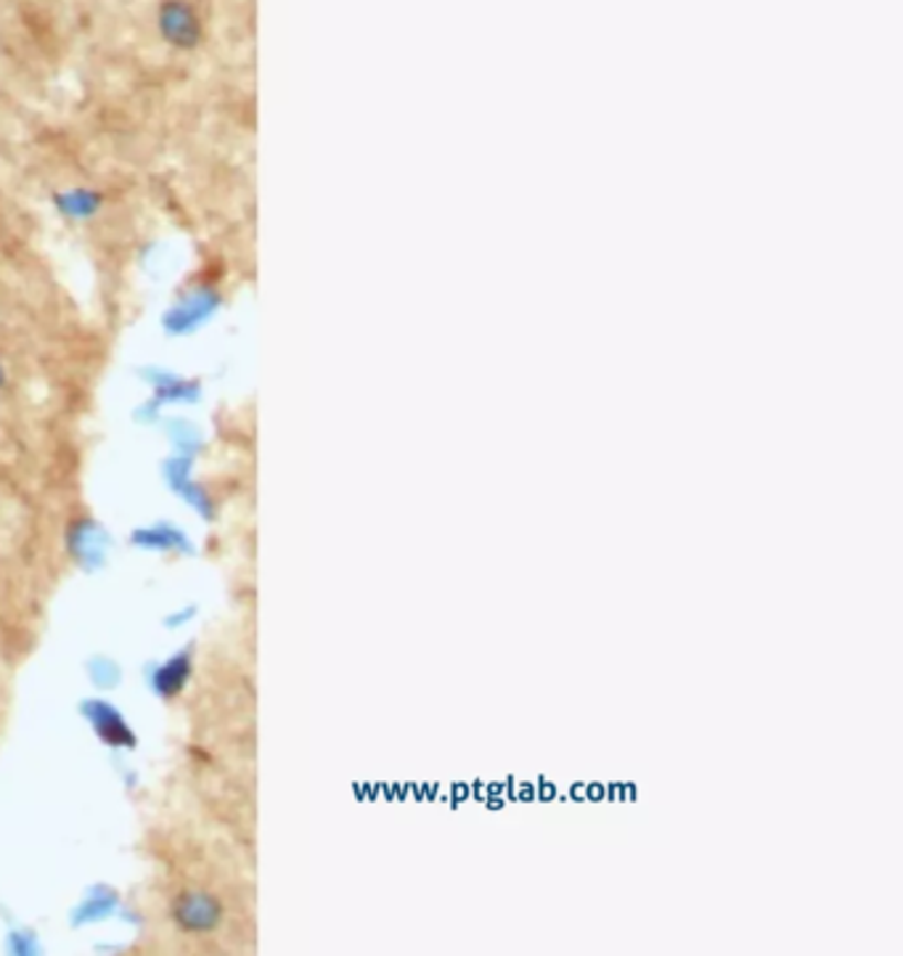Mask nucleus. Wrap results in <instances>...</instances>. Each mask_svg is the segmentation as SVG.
I'll return each mask as SVG.
<instances>
[{
  "instance_id": "f257e3e1",
  "label": "nucleus",
  "mask_w": 903,
  "mask_h": 956,
  "mask_svg": "<svg viewBox=\"0 0 903 956\" xmlns=\"http://www.w3.org/2000/svg\"><path fill=\"white\" fill-rule=\"evenodd\" d=\"M157 32L172 51L191 53L204 43L208 26L194 0H159Z\"/></svg>"
},
{
  "instance_id": "f03ea898",
  "label": "nucleus",
  "mask_w": 903,
  "mask_h": 956,
  "mask_svg": "<svg viewBox=\"0 0 903 956\" xmlns=\"http://www.w3.org/2000/svg\"><path fill=\"white\" fill-rule=\"evenodd\" d=\"M0 384H3V369H0Z\"/></svg>"
}]
</instances>
